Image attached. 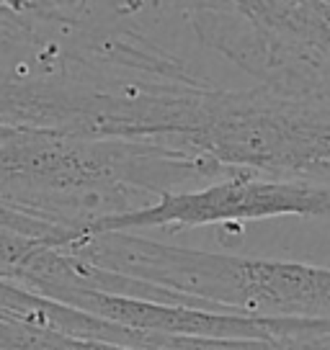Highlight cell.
Returning a JSON list of instances; mask_svg holds the SVG:
<instances>
[{
  "instance_id": "obj_2",
  "label": "cell",
  "mask_w": 330,
  "mask_h": 350,
  "mask_svg": "<svg viewBox=\"0 0 330 350\" xmlns=\"http://www.w3.org/2000/svg\"><path fill=\"white\" fill-rule=\"evenodd\" d=\"M274 217H330V186L307 180H279L248 170H232L220 180L196 191H170L155 204L132 211L101 217L70 232L60 250L83 237L116 234L153 227H204L242 224Z\"/></svg>"
},
{
  "instance_id": "obj_1",
  "label": "cell",
  "mask_w": 330,
  "mask_h": 350,
  "mask_svg": "<svg viewBox=\"0 0 330 350\" xmlns=\"http://www.w3.org/2000/svg\"><path fill=\"white\" fill-rule=\"evenodd\" d=\"M67 255L157 288V301L251 319L330 322V268L176 247L140 234H99Z\"/></svg>"
}]
</instances>
